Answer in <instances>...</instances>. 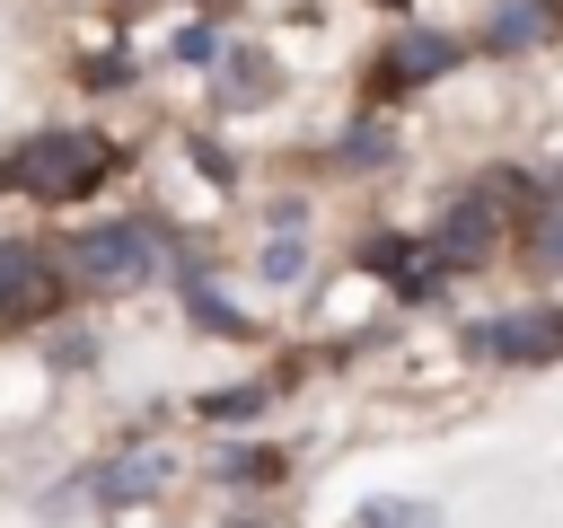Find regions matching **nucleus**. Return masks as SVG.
I'll list each match as a JSON object with an SVG mask.
<instances>
[{"label":"nucleus","instance_id":"4468645a","mask_svg":"<svg viewBox=\"0 0 563 528\" xmlns=\"http://www.w3.org/2000/svg\"><path fill=\"white\" fill-rule=\"evenodd\" d=\"M255 405H264V387H229V396H211L202 414H211V422H246Z\"/></svg>","mask_w":563,"mask_h":528},{"label":"nucleus","instance_id":"0eeeda50","mask_svg":"<svg viewBox=\"0 0 563 528\" xmlns=\"http://www.w3.org/2000/svg\"><path fill=\"white\" fill-rule=\"evenodd\" d=\"M211 88H220V106H264V97L282 88V70H273L264 53H220V79H211Z\"/></svg>","mask_w":563,"mask_h":528},{"label":"nucleus","instance_id":"ddd939ff","mask_svg":"<svg viewBox=\"0 0 563 528\" xmlns=\"http://www.w3.org/2000/svg\"><path fill=\"white\" fill-rule=\"evenodd\" d=\"M220 475H229V484H264V475H282V458H273V449H229Z\"/></svg>","mask_w":563,"mask_h":528},{"label":"nucleus","instance_id":"423d86ee","mask_svg":"<svg viewBox=\"0 0 563 528\" xmlns=\"http://www.w3.org/2000/svg\"><path fill=\"white\" fill-rule=\"evenodd\" d=\"M369 273H387V282H396L405 299H431L449 264H440L431 246H405V238H369Z\"/></svg>","mask_w":563,"mask_h":528},{"label":"nucleus","instance_id":"2eb2a0df","mask_svg":"<svg viewBox=\"0 0 563 528\" xmlns=\"http://www.w3.org/2000/svg\"><path fill=\"white\" fill-rule=\"evenodd\" d=\"M194 9H229V0H194Z\"/></svg>","mask_w":563,"mask_h":528},{"label":"nucleus","instance_id":"f8f14e48","mask_svg":"<svg viewBox=\"0 0 563 528\" xmlns=\"http://www.w3.org/2000/svg\"><path fill=\"white\" fill-rule=\"evenodd\" d=\"M528 264H563V202H545L528 220Z\"/></svg>","mask_w":563,"mask_h":528},{"label":"nucleus","instance_id":"6e6552de","mask_svg":"<svg viewBox=\"0 0 563 528\" xmlns=\"http://www.w3.org/2000/svg\"><path fill=\"white\" fill-rule=\"evenodd\" d=\"M158 484H167V449H132V458H114V466L97 475L106 502H141V493H158Z\"/></svg>","mask_w":563,"mask_h":528},{"label":"nucleus","instance_id":"f257e3e1","mask_svg":"<svg viewBox=\"0 0 563 528\" xmlns=\"http://www.w3.org/2000/svg\"><path fill=\"white\" fill-rule=\"evenodd\" d=\"M106 167H114V150L97 132H35L26 150H9L0 185H18L26 202H79L106 185Z\"/></svg>","mask_w":563,"mask_h":528},{"label":"nucleus","instance_id":"9d476101","mask_svg":"<svg viewBox=\"0 0 563 528\" xmlns=\"http://www.w3.org/2000/svg\"><path fill=\"white\" fill-rule=\"evenodd\" d=\"M537 35H554V0H510L493 18V44H537Z\"/></svg>","mask_w":563,"mask_h":528},{"label":"nucleus","instance_id":"dca6fc26","mask_svg":"<svg viewBox=\"0 0 563 528\" xmlns=\"http://www.w3.org/2000/svg\"><path fill=\"white\" fill-rule=\"evenodd\" d=\"M387 9H396V0H387Z\"/></svg>","mask_w":563,"mask_h":528},{"label":"nucleus","instance_id":"7ed1b4c3","mask_svg":"<svg viewBox=\"0 0 563 528\" xmlns=\"http://www.w3.org/2000/svg\"><path fill=\"white\" fill-rule=\"evenodd\" d=\"M475 352L493 361H563V308H519V317H493L466 334Z\"/></svg>","mask_w":563,"mask_h":528},{"label":"nucleus","instance_id":"39448f33","mask_svg":"<svg viewBox=\"0 0 563 528\" xmlns=\"http://www.w3.org/2000/svg\"><path fill=\"white\" fill-rule=\"evenodd\" d=\"M431 255L457 273V264H484L493 255V202L484 194H457L449 202V220H440V238H431Z\"/></svg>","mask_w":563,"mask_h":528},{"label":"nucleus","instance_id":"20e7f679","mask_svg":"<svg viewBox=\"0 0 563 528\" xmlns=\"http://www.w3.org/2000/svg\"><path fill=\"white\" fill-rule=\"evenodd\" d=\"M62 299V273L35 255V246H0V326H26Z\"/></svg>","mask_w":563,"mask_h":528},{"label":"nucleus","instance_id":"9b49d317","mask_svg":"<svg viewBox=\"0 0 563 528\" xmlns=\"http://www.w3.org/2000/svg\"><path fill=\"white\" fill-rule=\"evenodd\" d=\"M431 502H361V528H431Z\"/></svg>","mask_w":563,"mask_h":528},{"label":"nucleus","instance_id":"1a4fd4ad","mask_svg":"<svg viewBox=\"0 0 563 528\" xmlns=\"http://www.w3.org/2000/svg\"><path fill=\"white\" fill-rule=\"evenodd\" d=\"M387 62H396L387 79H440V70L457 62V44H449V35H405V44L387 53Z\"/></svg>","mask_w":563,"mask_h":528},{"label":"nucleus","instance_id":"f03ea898","mask_svg":"<svg viewBox=\"0 0 563 528\" xmlns=\"http://www.w3.org/2000/svg\"><path fill=\"white\" fill-rule=\"evenodd\" d=\"M70 273H79V282H97V290L150 282V273H158V229H141V220L88 229V238H70Z\"/></svg>","mask_w":563,"mask_h":528}]
</instances>
